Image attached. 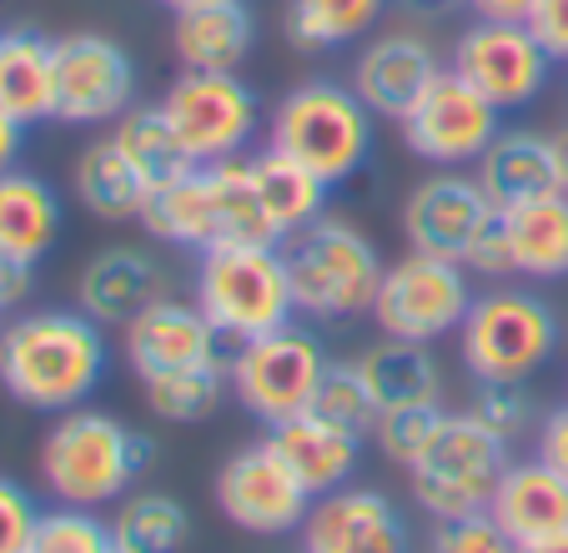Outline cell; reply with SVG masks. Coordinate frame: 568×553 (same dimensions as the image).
I'll return each mask as SVG.
<instances>
[{"label": "cell", "instance_id": "obj_1", "mask_svg": "<svg viewBox=\"0 0 568 553\" xmlns=\"http://www.w3.org/2000/svg\"><path fill=\"white\" fill-rule=\"evenodd\" d=\"M106 338L87 312H21L0 328V388L31 413H71L106 378Z\"/></svg>", "mask_w": 568, "mask_h": 553}, {"label": "cell", "instance_id": "obj_2", "mask_svg": "<svg viewBox=\"0 0 568 553\" xmlns=\"http://www.w3.org/2000/svg\"><path fill=\"white\" fill-rule=\"evenodd\" d=\"M151 463V443L126 428L121 418L97 413V408H71L61 413L41 438V483L55 503L71 509H101V503H121L141 469Z\"/></svg>", "mask_w": 568, "mask_h": 553}, {"label": "cell", "instance_id": "obj_3", "mask_svg": "<svg viewBox=\"0 0 568 553\" xmlns=\"http://www.w3.org/2000/svg\"><path fill=\"white\" fill-rule=\"evenodd\" d=\"M192 302L206 312L226 342H252L267 332L292 328L297 298H292L287 257L277 247L257 242H216L196 262V292Z\"/></svg>", "mask_w": 568, "mask_h": 553}, {"label": "cell", "instance_id": "obj_4", "mask_svg": "<svg viewBox=\"0 0 568 553\" xmlns=\"http://www.w3.org/2000/svg\"><path fill=\"white\" fill-rule=\"evenodd\" d=\"M282 257H287L292 298H297L302 318L347 322L373 312L377 282H383V257L353 222L322 212L302 232L282 237Z\"/></svg>", "mask_w": 568, "mask_h": 553}, {"label": "cell", "instance_id": "obj_5", "mask_svg": "<svg viewBox=\"0 0 568 553\" xmlns=\"http://www.w3.org/2000/svg\"><path fill=\"white\" fill-rule=\"evenodd\" d=\"M267 147L297 157L327 187L357 177L373 151V111L337 81H302L277 101L267 121Z\"/></svg>", "mask_w": 568, "mask_h": 553}, {"label": "cell", "instance_id": "obj_6", "mask_svg": "<svg viewBox=\"0 0 568 553\" xmlns=\"http://www.w3.org/2000/svg\"><path fill=\"white\" fill-rule=\"evenodd\" d=\"M463 368L473 383H528L558 352V318L524 288H494L473 298L458 328Z\"/></svg>", "mask_w": 568, "mask_h": 553}, {"label": "cell", "instance_id": "obj_7", "mask_svg": "<svg viewBox=\"0 0 568 553\" xmlns=\"http://www.w3.org/2000/svg\"><path fill=\"white\" fill-rule=\"evenodd\" d=\"M504 469H508L504 438H494L483 423H473L468 413H448L443 428L433 433V443L423 448V458L408 469V489L418 499V509L433 513L438 523L468 519V513L488 509Z\"/></svg>", "mask_w": 568, "mask_h": 553}, {"label": "cell", "instance_id": "obj_8", "mask_svg": "<svg viewBox=\"0 0 568 553\" xmlns=\"http://www.w3.org/2000/svg\"><path fill=\"white\" fill-rule=\"evenodd\" d=\"M161 111L196 167L236 161L262 127L257 91L236 81V71H182L166 86Z\"/></svg>", "mask_w": 568, "mask_h": 553}, {"label": "cell", "instance_id": "obj_9", "mask_svg": "<svg viewBox=\"0 0 568 553\" xmlns=\"http://www.w3.org/2000/svg\"><path fill=\"white\" fill-rule=\"evenodd\" d=\"M226 368H232L236 403L247 408L262 428H277L312 408V393H317L322 373H327V358H322V342L312 332L282 328L267 332V338L236 342Z\"/></svg>", "mask_w": 568, "mask_h": 553}, {"label": "cell", "instance_id": "obj_10", "mask_svg": "<svg viewBox=\"0 0 568 553\" xmlns=\"http://www.w3.org/2000/svg\"><path fill=\"white\" fill-rule=\"evenodd\" d=\"M473 308L468 267L443 262V257L408 252L403 262L383 267L373 298V318L383 338H408V342H438L463 328Z\"/></svg>", "mask_w": 568, "mask_h": 553}, {"label": "cell", "instance_id": "obj_11", "mask_svg": "<svg viewBox=\"0 0 568 553\" xmlns=\"http://www.w3.org/2000/svg\"><path fill=\"white\" fill-rule=\"evenodd\" d=\"M136 107V61L101 31L55 41V117L65 127H106Z\"/></svg>", "mask_w": 568, "mask_h": 553}, {"label": "cell", "instance_id": "obj_12", "mask_svg": "<svg viewBox=\"0 0 568 553\" xmlns=\"http://www.w3.org/2000/svg\"><path fill=\"white\" fill-rule=\"evenodd\" d=\"M453 71L498 111H518L548 86L554 56L524 21H473L453 46Z\"/></svg>", "mask_w": 568, "mask_h": 553}, {"label": "cell", "instance_id": "obj_13", "mask_svg": "<svg viewBox=\"0 0 568 553\" xmlns=\"http://www.w3.org/2000/svg\"><path fill=\"white\" fill-rule=\"evenodd\" d=\"M498 117L504 111L494 101H483L458 71H438L433 86L418 97V107L397 121L403 141L413 157L433 161V167H478V157L488 151V141L498 137Z\"/></svg>", "mask_w": 568, "mask_h": 553}, {"label": "cell", "instance_id": "obj_14", "mask_svg": "<svg viewBox=\"0 0 568 553\" xmlns=\"http://www.w3.org/2000/svg\"><path fill=\"white\" fill-rule=\"evenodd\" d=\"M216 509L226 523L257 539H277V533H297L312 509V493L297 483V473L267 448V438L252 448H236L216 473Z\"/></svg>", "mask_w": 568, "mask_h": 553}, {"label": "cell", "instance_id": "obj_15", "mask_svg": "<svg viewBox=\"0 0 568 553\" xmlns=\"http://www.w3.org/2000/svg\"><path fill=\"white\" fill-rule=\"evenodd\" d=\"M488 217H498V207L488 202L478 177L438 171V177L418 181L403 202V237H408V252L463 262Z\"/></svg>", "mask_w": 568, "mask_h": 553}, {"label": "cell", "instance_id": "obj_16", "mask_svg": "<svg viewBox=\"0 0 568 553\" xmlns=\"http://www.w3.org/2000/svg\"><path fill=\"white\" fill-rule=\"evenodd\" d=\"M302 553H408V523L387 493L333 489L302 519Z\"/></svg>", "mask_w": 568, "mask_h": 553}, {"label": "cell", "instance_id": "obj_17", "mask_svg": "<svg viewBox=\"0 0 568 553\" xmlns=\"http://www.w3.org/2000/svg\"><path fill=\"white\" fill-rule=\"evenodd\" d=\"M81 312L101 328H126L151 302L172 298V276L146 247H101L75 276Z\"/></svg>", "mask_w": 568, "mask_h": 553}, {"label": "cell", "instance_id": "obj_18", "mask_svg": "<svg viewBox=\"0 0 568 553\" xmlns=\"http://www.w3.org/2000/svg\"><path fill=\"white\" fill-rule=\"evenodd\" d=\"M438 71L443 66L423 36L387 31V36H377L373 46H363L357 71H353V91L363 97V107L373 111V117L403 121L413 107H418V97L433 86Z\"/></svg>", "mask_w": 568, "mask_h": 553}, {"label": "cell", "instance_id": "obj_19", "mask_svg": "<svg viewBox=\"0 0 568 553\" xmlns=\"http://www.w3.org/2000/svg\"><path fill=\"white\" fill-rule=\"evenodd\" d=\"M216 348H222V332L206 322L196 302L161 298L136 322H126V362L141 383L156 373H172V368H186V362L222 358Z\"/></svg>", "mask_w": 568, "mask_h": 553}, {"label": "cell", "instance_id": "obj_20", "mask_svg": "<svg viewBox=\"0 0 568 553\" xmlns=\"http://www.w3.org/2000/svg\"><path fill=\"white\" fill-rule=\"evenodd\" d=\"M478 187L488 192V202L498 212L524 207L548 192H568L564 161H558V137H544V131L528 127H504L478 157Z\"/></svg>", "mask_w": 568, "mask_h": 553}, {"label": "cell", "instance_id": "obj_21", "mask_svg": "<svg viewBox=\"0 0 568 553\" xmlns=\"http://www.w3.org/2000/svg\"><path fill=\"white\" fill-rule=\"evenodd\" d=\"M146 237L186 252H206L222 242V197H216V171L192 167L172 181H156L146 192V207L136 217Z\"/></svg>", "mask_w": 568, "mask_h": 553}, {"label": "cell", "instance_id": "obj_22", "mask_svg": "<svg viewBox=\"0 0 568 553\" xmlns=\"http://www.w3.org/2000/svg\"><path fill=\"white\" fill-rule=\"evenodd\" d=\"M267 448L297 473V483L312 499H322L333 489H347V479L357 469V453H363V438L322 423L317 413H297L287 423L267 428Z\"/></svg>", "mask_w": 568, "mask_h": 553}, {"label": "cell", "instance_id": "obj_23", "mask_svg": "<svg viewBox=\"0 0 568 553\" xmlns=\"http://www.w3.org/2000/svg\"><path fill=\"white\" fill-rule=\"evenodd\" d=\"M488 513H494V523L514 543L558 533V529H568V479L558 469H548L544 458L508 463L494 499H488Z\"/></svg>", "mask_w": 568, "mask_h": 553}, {"label": "cell", "instance_id": "obj_24", "mask_svg": "<svg viewBox=\"0 0 568 553\" xmlns=\"http://www.w3.org/2000/svg\"><path fill=\"white\" fill-rule=\"evenodd\" d=\"M71 181H75L81 207H87L91 217H101V222H136L141 207H146V192H151L146 171L126 157V147H121L116 137L91 141V147L75 157Z\"/></svg>", "mask_w": 568, "mask_h": 553}, {"label": "cell", "instance_id": "obj_25", "mask_svg": "<svg viewBox=\"0 0 568 553\" xmlns=\"http://www.w3.org/2000/svg\"><path fill=\"white\" fill-rule=\"evenodd\" d=\"M252 11L242 0H216V6H196L182 11L172 26V46L182 71H236L252 51Z\"/></svg>", "mask_w": 568, "mask_h": 553}, {"label": "cell", "instance_id": "obj_26", "mask_svg": "<svg viewBox=\"0 0 568 553\" xmlns=\"http://www.w3.org/2000/svg\"><path fill=\"white\" fill-rule=\"evenodd\" d=\"M367 378L377 413L393 408H418V403H443V368L428 352V342H408V338H383L377 348H367L357 358Z\"/></svg>", "mask_w": 568, "mask_h": 553}, {"label": "cell", "instance_id": "obj_27", "mask_svg": "<svg viewBox=\"0 0 568 553\" xmlns=\"http://www.w3.org/2000/svg\"><path fill=\"white\" fill-rule=\"evenodd\" d=\"M0 111L21 127L55 117V41L41 31H0Z\"/></svg>", "mask_w": 568, "mask_h": 553}, {"label": "cell", "instance_id": "obj_28", "mask_svg": "<svg viewBox=\"0 0 568 553\" xmlns=\"http://www.w3.org/2000/svg\"><path fill=\"white\" fill-rule=\"evenodd\" d=\"M61 237V197L36 171H0V252L41 262Z\"/></svg>", "mask_w": 568, "mask_h": 553}, {"label": "cell", "instance_id": "obj_29", "mask_svg": "<svg viewBox=\"0 0 568 553\" xmlns=\"http://www.w3.org/2000/svg\"><path fill=\"white\" fill-rule=\"evenodd\" d=\"M247 171H252V187H257L272 227H277V237L302 232L307 222H317V217L327 212V192H333V187H327L317 171L302 167L297 157H287V151L262 147L257 157H247Z\"/></svg>", "mask_w": 568, "mask_h": 553}, {"label": "cell", "instance_id": "obj_30", "mask_svg": "<svg viewBox=\"0 0 568 553\" xmlns=\"http://www.w3.org/2000/svg\"><path fill=\"white\" fill-rule=\"evenodd\" d=\"M504 222L514 237L518 272L534 276V282L568 276V192H548L524 207H508Z\"/></svg>", "mask_w": 568, "mask_h": 553}, {"label": "cell", "instance_id": "obj_31", "mask_svg": "<svg viewBox=\"0 0 568 553\" xmlns=\"http://www.w3.org/2000/svg\"><path fill=\"white\" fill-rule=\"evenodd\" d=\"M146 408L166 423H206L216 408L226 403L232 393V368L222 358H206V362H186V368H172V373H156L146 378Z\"/></svg>", "mask_w": 568, "mask_h": 553}, {"label": "cell", "instance_id": "obj_32", "mask_svg": "<svg viewBox=\"0 0 568 553\" xmlns=\"http://www.w3.org/2000/svg\"><path fill=\"white\" fill-rule=\"evenodd\" d=\"M192 539V513L172 493H126L111 513V543L126 553H182Z\"/></svg>", "mask_w": 568, "mask_h": 553}, {"label": "cell", "instance_id": "obj_33", "mask_svg": "<svg viewBox=\"0 0 568 553\" xmlns=\"http://www.w3.org/2000/svg\"><path fill=\"white\" fill-rule=\"evenodd\" d=\"M387 0H292L287 6V41L297 51H337L353 46L383 21Z\"/></svg>", "mask_w": 568, "mask_h": 553}, {"label": "cell", "instance_id": "obj_34", "mask_svg": "<svg viewBox=\"0 0 568 553\" xmlns=\"http://www.w3.org/2000/svg\"><path fill=\"white\" fill-rule=\"evenodd\" d=\"M111 137H116L121 147H126V157L146 171L151 187H156V181H172V177H182V171L196 167V161L186 157L182 137H176V127L166 121V111H161V107H131L126 117L116 121V131H111Z\"/></svg>", "mask_w": 568, "mask_h": 553}, {"label": "cell", "instance_id": "obj_35", "mask_svg": "<svg viewBox=\"0 0 568 553\" xmlns=\"http://www.w3.org/2000/svg\"><path fill=\"white\" fill-rule=\"evenodd\" d=\"M307 413H317L322 423L343 428V433H353V438L373 433L377 428V403H373V393H367L363 368H357V362H327V373H322Z\"/></svg>", "mask_w": 568, "mask_h": 553}, {"label": "cell", "instance_id": "obj_36", "mask_svg": "<svg viewBox=\"0 0 568 553\" xmlns=\"http://www.w3.org/2000/svg\"><path fill=\"white\" fill-rule=\"evenodd\" d=\"M111 549H116V543H111V523H101L97 509H71V503H61V509L41 513L26 553H111Z\"/></svg>", "mask_w": 568, "mask_h": 553}, {"label": "cell", "instance_id": "obj_37", "mask_svg": "<svg viewBox=\"0 0 568 553\" xmlns=\"http://www.w3.org/2000/svg\"><path fill=\"white\" fill-rule=\"evenodd\" d=\"M443 403H418V408H393V413H377V448H383L387 458H393L397 469L408 473L413 463L423 458V448L433 443V433L443 428Z\"/></svg>", "mask_w": 568, "mask_h": 553}, {"label": "cell", "instance_id": "obj_38", "mask_svg": "<svg viewBox=\"0 0 568 553\" xmlns=\"http://www.w3.org/2000/svg\"><path fill=\"white\" fill-rule=\"evenodd\" d=\"M468 418L514 448V438H524L528 423H534V398L524 393V383H478V393H473V403H468Z\"/></svg>", "mask_w": 568, "mask_h": 553}, {"label": "cell", "instance_id": "obj_39", "mask_svg": "<svg viewBox=\"0 0 568 553\" xmlns=\"http://www.w3.org/2000/svg\"><path fill=\"white\" fill-rule=\"evenodd\" d=\"M428 553H518V543L494 523V513H468V519H443L433 529Z\"/></svg>", "mask_w": 568, "mask_h": 553}, {"label": "cell", "instance_id": "obj_40", "mask_svg": "<svg viewBox=\"0 0 568 553\" xmlns=\"http://www.w3.org/2000/svg\"><path fill=\"white\" fill-rule=\"evenodd\" d=\"M463 267H468V272H478V276H494V282H498V276H518L514 237H508L504 212L483 222V232L473 237V247H468V257H463Z\"/></svg>", "mask_w": 568, "mask_h": 553}, {"label": "cell", "instance_id": "obj_41", "mask_svg": "<svg viewBox=\"0 0 568 553\" xmlns=\"http://www.w3.org/2000/svg\"><path fill=\"white\" fill-rule=\"evenodd\" d=\"M36 523H41L36 499L16 479H0V553H26L31 549Z\"/></svg>", "mask_w": 568, "mask_h": 553}, {"label": "cell", "instance_id": "obj_42", "mask_svg": "<svg viewBox=\"0 0 568 553\" xmlns=\"http://www.w3.org/2000/svg\"><path fill=\"white\" fill-rule=\"evenodd\" d=\"M524 26L544 41V51L554 61H568V0H534Z\"/></svg>", "mask_w": 568, "mask_h": 553}, {"label": "cell", "instance_id": "obj_43", "mask_svg": "<svg viewBox=\"0 0 568 553\" xmlns=\"http://www.w3.org/2000/svg\"><path fill=\"white\" fill-rule=\"evenodd\" d=\"M31 292H36V262L16 252H0V318L21 312Z\"/></svg>", "mask_w": 568, "mask_h": 553}, {"label": "cell", "instance_id": "obj_44", "mask_svg": "<svg viewBox=\"0 0 568 553\" xmlns=\"http://www.w3.org/2000/svg\"><path fill=\"white\" fill-rule=\"evenodd\" d=\"M538 458H544L548 469H558L568 479V408L548 413L544 433H538Z\"/></svg>", "mask_w": 568, "mask_h": 553}, {"label": "cell", "instance_id": "obj_45", "mask_svg": "<svg viewBox=\"0 0 568 553\" xmlns=\"http://www.w3.org/2000/svg\"><path fill=\"white\" fill-rule=\"evenodd\" d=\"M468 11L478 21H528L534 0H468Z\"/></svg>", "mask_w": 568, "mask_h": 553}, {"label": "cell", "instance_id": "obj_46", "mask_svg": "<svg viewBox=\"0 0 568 553\" xmlns=\"http://www.w3.org/2000/svg\"><path fill=\"white\" fill-rule=\"evenodd\" d=\"M21 147H26V127L11 111H0V171H11L21 161Z\"/></svg>", "mask_w": 568, "mask_h": 553}, {"label": "cell", "instance_id": "obj_47", "mask_svg": "<svg viewBox=\"0 0 568 553\" xmlns=\"http://www.w3.org/2000/svg\"><path fill=\"white\" fill-rule=\"evenodd\" d=\"M518 553H568V529L544 533V539H528V543H518Z\"/></svg>", "mask_w": 568, "mask_h": 553}, {"label": "cell", "instance_id": "obj_48", "mask_svg": "<svg viewBox=\"0 0 568 553\" xmlns=\"http://www.w3.org/2000/svg\"><path fill=\"white\" fill-rule=\"evenodd\" d=\"M156 6H166L172 16H182V11H196V6H216V0H156Z\"/></svg>", "mask_w": 568, "mask_h": 553}, {"label": "cell", "instance_id": "obj_49", "mask_svg": "<svg viewBox=\"0 0 568 553\" xmlns=\"http://www.w3.org/2000/svg\"><path fill=\"white\" fill-rule=\"evenodd\" d=\"M558 161H564V181H568V131L558 137Z\"/></svg>", "mask_w": 568, "mask_h": 553}, {"label": "cell", "instance_id": "obj_50", "mask_svg": "<svg viewBox=\"0 0 568 553\" xmlns=\"http://www.w3.org/2000/svg\"><path fill=\"white\" fill-rule=\"evenodd\" d=\"M408 6H418V11H438V6H448V0H408Z\"/></svg>", "mask_w": 568, "mask_h": 553}, {"label": "cell", "instance_id": "obj_51", "mask_svg": "<svg viewBox=\"0 0 568 553\" xmlns=\"http://www.w3.org/2000/svg\"><path fill=\"white\" fill-rule=\"evenodd\" d=\"M111 553H126V549H111Z\"/></svg>", "mask_w": 568, "mask_h": 553}]
</instances>
